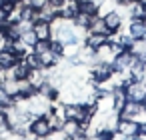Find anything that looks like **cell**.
<instances>
[{
  "label": "cell",
  "mask_w": 146,
  "mask_h": 140,
  "mask_svg": "<svg viewBox=\"0 0 146 140\" xmlns=\"http://www.w3.org/2000/svg\"><path fill=\"white\" fill-rule=\"evenodd\" d=\"M88 74H90V80L96 82V84H102L106 80L112 78L114 70H112V64L110 62H96L92 66H88Z\"/></svg>",
  "instance_id": "cell-1"
},
{
  "label": "cell",
  "mask_w": 146,
  "mask_h": 140,
  "mask_svg": "<svg viewBox=\"0 0 146 140\" xmlns=\"http://www.w3.org/2000/svg\"><path fill=\"white\" fill-rule=\"evenodd\" d=\"M126 98L134 100V102H144L146 100V82L144 80H130L124 86Z\"/></svg>",
  "instance_id": "cell-2"
},
{
  "label": "cell",
  "mask_w": 146,
  "mask_h": 140,
  "mask_svg": "<svg viewBox=\"0 0 146 140\" xmlns=\"http://www.w3.org/2000/svg\"><path fill=\"white\" fill-rule=\"evenodd\" d=\"M52 128H50V124H48V118H46V114H40V116H34L32 120H30V124H28V132L32 134V136H48V132H50Z\"/></svg>",
  "instance_id": "cell-3"
},
{
  "label": "cell",
  "mask_w": 146,
  "mask_h": 140,
  "mask_svg": "<svg viewBox=\"0 0 146 140\" xmlns=\"http://www.w3.org/2000/svg\"><path fill=\"white\" fill-rule=\"evenodd\" d=\"M126 34L132 36L134 40H142L146 36V26H144V18H128V28Z\"/></svg>",
  "instance_id": "cell-4"
},
{
  "label": "cell",
  "mask_w": 146,
  "mask_h": 140,
  "mask_svg": "<svg viewBox=\"0 0 146 140\" xmlns=\"http://www.w3.org/2000/svg\"><path fill=\"white\" fill-rule=\"evenodd\" d=\"M32 32L36 34V40H50L52 38V24L48 20L36 18L32 22Z\"/></svg>",
  "instance_id": "cell-5"
},
{
  "label": "cell",
  "mask_w": 146,
  "mask_h": 140,
  "mask_svg": "<svg viewBox=\"0 0 146 140\" xmlns=\"http://www.w3.org/2000/svg\"><path fill=\"white\" fill-rule=\"evenodd\" d=\"M142 108H144V104H142V102L126 100V102H124V106L118 110V118H120V120H132V118H134Z\"/></svg>",
  "instance_id": "cell-6"
},
{
  "label": "cell",
  "mask_w": 146,
  "mask_h": 140,
  "mask_svg": "<svg viewBox=\"0 0 146 140\" xmlns=\"http://www.w3.org/2000/svg\"><path fill=\"white\" fill-rule=\"evenodd\" d=\"M116 130H118L120 134H124V136L130 140V138H138L140 126H138V122H136V120H120V122H118V126H116Z\"/></svg>",
  "instance_id": "cell-7"
},
{
  "label": "cell",
  "mask_w": 146,
  "mask_h": 140,
  "mask_svg": "<svg viewBox=\"0 0 146 140\" xmlns=\"http://www.w3.org/2000/svg\"><path fill=\"white\" fill-rule=\"evenodd\" d=\"M78 14V0H64L58 6V16L64 20H72Z\"/></svg>",
  "instance_id": "cell-8"
},
{
  "label": "cell",
  "mask_w": 146,
  "mask_h": 140,
  "mask_svg": "<svg viewBox=\"0 0 146 140\" xmlns=\"http://www.w3.org/2000/svg\"><path fill=\"white\" fill-rule=\"evenodd\" d=\"M102 18H104V22H106V26H108L110 32H118V30H122L124 18H122L116 10H108L106 14H102Z\"/></svg>",
  "instance_id": "cell-9"
},
{
  "label": "cell",
  "mask_w": 146,
  "mask_h": 140,
  "mask_svg": "<svg viewBox=\"0 0 146 140\" xmlns=\"http://www.w3.org/2000/svg\"><path fill=\"white\" fill-rule=\"evenodd\" d=\"M62 130H64V134L70 136V138H76V136H82V134H84L80 122H78V120H72V118H66V120H64Z\"/></svg>",
  "instance_id": "cell-10"
},
{
  "label": "cell",
  "mask_w": 146,
  "mask_h": 140,
  "mask_svg": "<svg viewBox=\"0 0 146 140\" xmlns=\"http://www.w3.org/2000/svg\"><path fill=\"white\" fill-rule=\"evenodd\" d=\"M104 42H108V36L106 34H98V32H86V36H84V44L86 46H90V48H100Z\"/></svg>",
  "instance_id": "cell-11"
},
{
  "label": "cell",
  "mask_w": 146,
  "mask_h": 140,
  "mask_svg": "<svg viewBox=\"0 0 146 140\" xmlns=\"http://www.w3.org/2000/svg\"><path fill=\"white\" fill-rule=\"evenodd\" d=\"M18 54L12 52V50H0V68L6 70V68H12L16 62H18Z\"/></svg>",
  "instance_id": "cell-12"
},
{
  "label": "cell",
  "mask_w": 146,
  "mask_h": 140,
  "mask_svg": "<svg viewBox=\"0 0 146 140\" xmlns=\"http://www.w3.org/2000/svg\"><path fill=\"white\" fill-rule=\"evenodd\" d=\"M78 12H84L88 16H96L98 14V4L94 0H80L78 2Z\"/></svg>",
  "instance_id": "cell-13"
},
{
  "label": "cell",
  "mask_w": 146,
  "mask_h": 140,
  "mask_svg": "<svg viewBox=\"0 0 146 140\" xmlns=\"http://www.w3.org/2000/svg\"><path fill=\"white\" fill-rule=\"evenodd\" d=\"M90 20H92V16H88V14H84V12H78V14L72 18V24H74L76 28H84V30H88Z\"/></svg>",
  "instance_id": "cell-14"
},
{
  "label": "cell",
  "mask_w": 146,
  "mask_h": 140,
  "mask_svg": "<svg viewBox=\"0 0 146 140\" xmlns=\"http://www.w3.org/2000/svg\"><path fill=\"white\" fill-rule=\"evenodd\" d=\"M2 86H4V90H6L12 98L18 94V80H16V78H6V80H2Z\"/></svg>",
  "instance_id": "cell-15"
},
{
  "label": "cell",
  "mask_w": 146,
  "mask_h": 140,
  "mask_svg": "<svg viewBox=\"0 0 146 140\" xmlns=\"http://www.w3.org/2000/svg\"><path fill=\"white\" fill-rule=\"evenodd\" d=\"M50 52L56 56V58H64V44L60 42V40H54V38H50Z\"/></svg>",
  "instance_id": "cell-16"
},
{
  "label": "cell",
  "mask_w": 146,
  "mask_h": 140,
  "mask_svg": "<svg viewBox=\"0 0 146 140\" xmlns=\"http://www.w3.org/2000/svg\"><path fill=\"white\" fill-rule=\"evenodd\" d=\"M80 42H70V44H64V58H70V56H78L80 52Z\"/></svg>",
  "instance_id": "cell-17"
},
{
  "label": "cell",
  "mask_w": 146,
  "mask_h": 140,
  "mask_svg": "<svg viewBox=\"0 0 146 140\" xmlns=\"http://www.w3.org/2000/svg\"><path fill=\"white\" fill-rule=\"evenodd\" d=\"M20 38H22V40H24V44H26V46H30V48H32V46H34V42H36V34L32 32V28H30V30H26V32H22V34H20Z\"/></svg>",
  "instance_id": "cell-18"
},
{
  "label": "cell",
  "mask_w": 146,
  "mask_h": 140,
  "mask_svg": "<svg viewBox=\"0 0 146 140\" xmlns=\"http://www.w3.org/2000/svg\"><path fill=\"white\" fill-rule=\"evenodd\" d=\"M66 138H68V136L64 134L62 128H54V130L48 132V140H66Z\"/></svg>",
  "instance_id": "cell-19"
},
{
  "label": "cell",
  "mask_w": 146,
  "mask_h": 140,
  "mask_svg": "<svg viewBox=\"0 0 146 140\" xmlns=\"http://www.w3.org/2000/svg\"><path fill=\"white\" fill-rule=\"evenodd\" d=\"M2 22H6V10L0 6V24H2Z\"/></svg>",
  "instance_id": "cell-20"
},
{
  "label": "cell",
  "mask_w": 146,
  "mask_h": 140,
  "mask_svg": "<svg viewBox=\"0 0 146 140\" xmlns=\"http://www.w3.org/2000/svg\"><path fill=\"white\" fill-rule=\"evenodd\" d=\"M114 2H116V4H130L132 0H114Z\"/></svg>",
  "instance_id": "cell-21"
},
{
  "label": "cell",
  "mask_w": 146,
  "mask_h": 140,
  "mask_svg": "<svg viewBox=\"0 0 146 140\" xmlns=\"http://www.w3.org/2000/svg\"><path fill=\"white\" fill-rule=\"evenodd\" d=\"M36 140H48V136H38Z\"/></svg>",
  "instance_id": "cell-22"
},
{
  "label": "cell",
  "mask_w": 146,
  "mask_h": 140,
  "mask_svg": "<svg viewBox=\"0 0 146 140\" xmlns=\"http://www.w3.org/2000/svg\"><path fill=\"white\" fill-rule=\"evenodd\" d=\"M138 2H140V4H144V6H146V0H138Z\"/></svg>",
  "instance_id": "cell-23"
},
{
  "label": "cell",
  "mask_w": 146,
  "mask_h": 140,
  "mask_svg": "<svg viewBox=\"0 0 146 140\" xmlns=\"http://www.w3.org/2000/svg\"><path fill=\"white\" fill-rule=\"evenodd\" d=\"M2 4H4V0H0V6H2Z\"/></svg>",
  "instance_id": "cell-24"
},
{
  "label": "cell",
  "mask_w": 146,
  "mask_h": 140,
  "mask_svg": "<svg viewBox=\"0 0 146 140\" xmlns=\"http://www.w3.org/2000/svg\"><path fill=\"white\" fill-rule=\"evenodd\" d=\"M130 140H140V138H130Z\"/></svg>",
  "instance_id": "cell-25"
},
{
  "label": "cell",
  "mask_w": 146,
  "mask_h": 140,
  "mask_svg": "<svg viewBox=\"0 0 146 140\" xmlns=\"http://www.w3.org/2000/svg\"><path fill=\"white\" fill-rule=\"evenodd\" d=\"M142 104H144V108H146V100H144V102H142Z\"/></svg>",
  "instance_id": "cell-26"
},
{
  "label": "cell",
  "mask_w": 146,
  "mask_h": 140,
  "mask_svg": "<svg viewBox=\"0 0 146 140\" xmlns=\"http://www.w3.org/2000/svg\"><path fill=\"white\" fill-rule=\"evenodd\" d=\"M26 2H30V0H26Z\"/></svg>",
  "instance_id": "cell-27"
}]
</instances>
